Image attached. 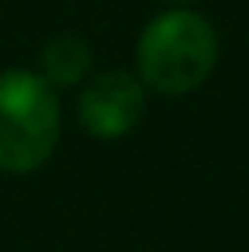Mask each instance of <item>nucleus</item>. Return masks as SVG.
<instances>
[{"label": "nucleus", "mask_w": 249, "mask_h": 252, "mask_svg": "<svg viewBox=\"0 0 249 252\" xmlns=\"http://www.w3.org/2000/svg\"><path fill=\"white\" fill-rule=\"evenodd\" d=\"M220 59V37L205 15L169 7L154 15L136 40V77L158 95H187L209 81Z\"/></svg>", "instance_id": "f257e3e1"}, {"label": "nucleus", "mask_w": 249, "mask_h": 252, "mask_svg": "<svg viewBox=\"0 0 249 252\" xmlns=\"http://www.w3.org/2000/svg\"><path fill=\"white\" fill-rule=\"evenodd\" d=\"M63 106L59 92L37 69L0 73V172L30 176L44 168L59 146Z\"/></svg>", "instance_id": "f03ea898"}, {"label": "nucleus", "mask_w": 249, "mask_h": 252, "mask_svg": "<svg viewBox=\"0 0 249 252\" xmlns=\"http://www.w3.org/2000/svg\"><path fill=\"white\" fill-rule=\"evenodd\" d=\"M143 110H147V88L128 69H103L77 92V125L103 143L125 139L143 121Z\"/></svg>", "instance_id": "7ed1b4c3"}, {"label": "nucleus", "mask_w": 249, "mask_h": 252, "mask_svg": "<svg viewBox=\"0 0 249 252\" xmlns=\"http://www.w3.org/2000/svg\"><path fill=\"white\" fill-rule=\"evenodd\" d=\"M40 77L51 84V88H77V84L88 81L92 73V48L84 37L77 33H59L51 37L44 48H40Z\"/></svg>", "instance_id": "20e7f679"}, {"label": "nucleus", "mask_w": 249, "mask_h": 252, "mask_svg": "<svg viewBox=\"0 0 249 252\" xmlns=\"http://www.w3.org/2000/svg\"><path fill=\"white\" fill-rule=\"evenodd\" d=\"M165 4H173V7H187V4H194V0H165Z\"/></svg>", "instance_id": "39448f33"}]
</instances>
